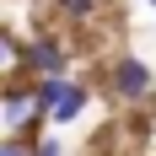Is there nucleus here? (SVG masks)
Segmentation results:
<instances>
[{"instance_id": "f257e3e1", "label": "nucleus", "mask_w": 156, "mask_h": 156, "mask_svg": "<svg viewBox=\"0 0 156 156\" xmlns=\"http://www.w3.org/2000/svg\"><path fill=\"white\" fill-rule=\"evenodd\" d=\"M43 119H48V108L38 97V81H5V92H0V129L11 140H38Z\"/></svg>"}, {"instance_id": "f03ea898", "label": "nucleus", "mask_w": 156, "mask_h": 156, "mask_svg": "<svg viewBox=\"0 0 156 156\" xmlns=\"http://www.w3.org/2000/svg\"><path fill=\"white\" fill-rule=\"evenodd\" d=\"M102 81H108V97L124 102L129 113H140V108L156 102V76H151V65H145L140 54H129V48L108 59V76H102Z\"/></svg>"}, {"instance_id": "7ed1b4c3", "label": "nucleus", "mask_w": 156, "mask_h": 156, "mask_svg": "<svg viewBox=\"0 0 156 156\" xmlns=\"http://www.w3.org/2000/svg\"><path fill=\"white\" fill-rule=\"evenodd\" d=\"M70 43L59 38V27H38L27 38V59H22V81H70Z\"/></svg>"}, {"instance_id": "20e7f679", "label": "nucleus", "mask_w": 156, "mask_h": 156, "mask_svg": "<svg viewBox=\"0 0 156 156\" xmlns=\"http://www.w3.org/2000/svg\"><path fill=\"white\" fill-rule=\"evenodd\" d=\"M38 97H43V108H48V124H81L86 119V108H92V86L86 81H38Z\"/></svg>"}, {"instance_id": "39448f33", "label": "nucleus", "mask_w": 156, "mask_h": 156, "mask_svg": "<svg viewBox=\"0 0 156 156\" xmlns=\"http://www.w3.org/2000/svg\"><path fill=\"white\" fill-rule=\"evenodd\" d=\"M48 16L59 22V27H97V16H108V0H48Z\"/></svg>"}, {"instance_id": "423d86ee", "label": "nucleus", "mask_w": 156, "mask_h": 156, "mask_svg": "<svg viewBox=\"0 0 156 156\" xmlns=\"http://www.w3.org/2000/svg\"><path fill=\"white\" fill-rule=\"evenodd\" d=\"M32 156H70V145H65L59 135H38V145H32Z\"/></svg>"}, {"instance_id": "0eeeda50", "label": "nucleus", "mask_w": 156, "mask_h": 156, "mask_svg": "<svg viewBox=\"0 0 156 156\" xmlns=\"http://www.w3.org/2000/svg\"><path fill=\"white\" fill-rule=\"evenodd\" d=\"M145 5H156V0H145Z\"/></svg>"}]
</instances>
